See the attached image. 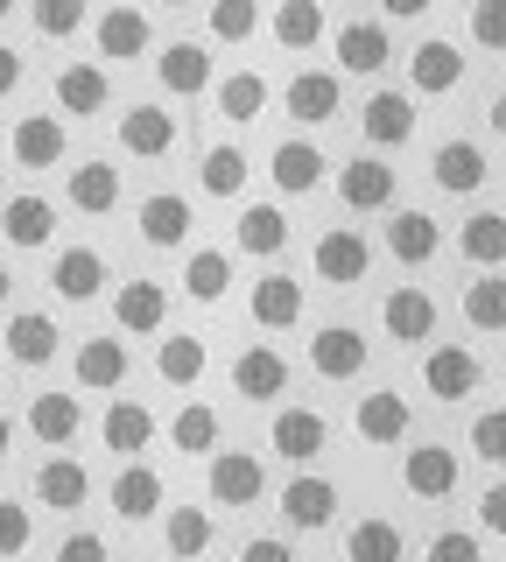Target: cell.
I'll list each match as a JSON object with an SVG mask.
<instances>
[{"instance_id": "1", "label": "cell", "mask_w": 506, "mask_h": 562, "mask_svg": "<svg viewBox=\"0 0 506 562\" xmlns=\"http://www.w3.org/2000/svg\"><path fill=\"white\" fill-rule=\"evenodd\" d=\"M485 386V359L471 345H429L423 351V394L443 401V408H458V401H471Z\"/></svg>"}, {"instance_id": "2", "label": "cell", "mask_w": 506, "mask_h": 562, "mask_svg": "<svg viewBox=\"0 0 506 562\" xmlns=\"http://www.w3.org/2000/svg\"><path fill=\"white\" fill-rule=\"evenodd\" d=\"M310 274L330 281V289H352V281L373 274V246H366L359 225H330V233H317V246H310Z\"/></svg>"}, {"instance_id": "3", "label": "cell", "mask_w": 506, "mask_h": 562, "mask_svg": "<svg viewBox=\"0 0 506 562\" xmlns=\"http://www.w3.org/2000/svg\"><path fill=\"white\" fill-rule=\"evenodd\" d=\"M394 190H401V176L380 162V155H366V148L338 169V204L352 211V218H373V211H387Z\"/></svg>"}, {"instance_id": "4", "label": "cell", "mask_w": 506, "mask_h": 562, "mask_svg": "<svg viewBox=\"0 0 506 562\" xmlns=\"http://www.w3.org/2000/svg\"><path fill=\"white\" fill-rule=\"evenodd\" d=\"M282 113L295 120V127H330V120L345 113L338 70H295V78L282 85Z\"/></svg>"}, {"instance_id": "5", "label": "cell", "mask_w": 506, "mask_h": 562, "mask_svg": "<svg viewBox=\"0 0 506 562\" xmlns=\"http://www.w3.org/2000/svg\"><path fill=\"white\" fill-rule=\"evenodd\" d=\"M268 450L282 457V464L310 471V464L330 450V422H324L317 408H282V415H274V429H268Z\"/></svg>"}, {"instance_id": "6", "label": "cell", "mask_w": 506, "mask_h": 562, "mask_svg": "<svg viewBox=\"0 0 506 562\" xmlns=\"http://www.w3.org/2000/svg\"><path fill=\"white\" fill-rule=\"evenodd\" d=\"M92 43H99V57H113V64H142V57H162L155 49V22L142 8H106L92 22Z\"/></svg>"}, {"instance_id": "7", "label": "cell", "mask_w": 506, "mask_h": 562, "mask_svg": "<svg viewBox=\"0 0 506 562\" xmlns=\"http://www.w3.org/2000/svg\"><path fill=\"white\" fill-rule=\"evenodd\" d=\"M120 148L134 155V162H162L169 148H177V113L155 99H134L127 113H120Z\"/></svg>"}, {"instance_id": "8", "label": "cell", "mask_w": 506, "mask_h": 562, "mask_svg": "<svg viewBox=\"0 0 506 562\" xmlns=\"http://www.w3.org/2000/svg\"><path fill=\"white\" fill-rule=\"evenodd\" d=\"M204 492H212L218 506H254L260 492H268V464H260L254 450H218L212 464H204Z\"/></svg>"}, {"instance_id": "9", "label": "cell", "mask_w": 506, "mask_h": 562, "mask_svg": "<svg viewBox=\"0 0 506 562\" xmlns=\"http://www.w3.org/2000/svg\"><path fill=\"white\" fill-rule=\"evenodd\" d=\"M464 64H471V57H464L458 43L423 35V43L408 49V85H415L423 99H443V92H458V85H464Z\"/></svg>"}, {"instance_id": "10", "label": "cell", "mask_w": 506, "mask_h": 562, "mask_svg": "<svg viewBox=\"0 0 506 562\" xmlns=\"http://www.w3.org/2000/svg\"><path fill=\"white\" fill-rule=\"evenodd\" d=\"M401 485L415 492V499H450V492L464 485V464L450 443H415L408 457H401Z\"/></svg>"}, {"instance_id": "11", "label": "cell", "mask_w": 506, "mask_h": 562, "mask_svg": "<svg viewBox=\"0 0 506 562\" xmlns=\"http://www.w3.org/2000/svg\"><path fill=\"white\" fill-rule=\"evenodd\" d=\"M330 49H338V70H352V78H380V70L394 64V43H387V22H338L330 35Z\"/></svg>"}, {"instance_id": "12", "label": "cell", "mask_w": 506, "mask_h": 562, "mask_svg": "<svg viewBox=\"0 0 506 562\" xmlns=\"http://www.w3.org/2000/svg\"><path fill=\"white\" fill-rule=\"evenodd\" d=\"M310 373L330 380V386L359 380V373H366V330H352V324H324L317 338H310Z\"/></svg>"}, {"instance_id": "13", "label": "cell", "mask_w": 506, "mask_h": 562, "mask_svg": "<svg viewBox=\"0 0 506 562\" xmlns=\"http://www.w3.org/2000/svg\"><path fill=\"white\" fill-rule=\"evenodd\" d=\"M113 324H120V338H155V330L169 324V289L148 281V274H134L127 289L113 295Z\"/></svg>"}, {"instance_id": "14", "label": "cell", "mask_w": 506, "mask_h": 562, "mask_svg": "<svg viewBox=\"0 0 506 562\" xmlns=\"http://www.w3.org/2000/svg\"><path fill=\"white\" fill-rule=\"evenodd\" d=\"M8 148H14V162H22V169H57L64 155H71V134H64L57 113H22V120H14V134H8Z\"/></svg>"}, {"instance_id": "15", "label": "cell", "mask_w": 506, "mask_h": 562, "mask_svg": "<svg viewBox=\"0 0 506 562\" xmlns=\"http://www.w3.org/2000/svg\"><path fill=\"white\" fill-rule=\"evenodd\" d=\"M352 429L366 436V443H408V429H415L408 394H394V386H373V394H359Z\"/></svg>"}, {"instance_id": "16", "label": "cell", "mask_w": 506, "mask_h": 562, "mask_svg": "<svg viewBox=\"0 0 506 562\" xmlns=\"http://www.w3.org/2000/svg\"><path fill=\"white\" fill-rule=\"evenodd\" d=\"M282 520L303 527V535H317V527L338 520V485L317 479V471H295V479L282 485Z\"/></svg>"}, {"instance_id": "17", "label": "cell", "mask_w": 506, "mask_h": 562, "mask_svg": "<svg viewBox=\"0 0 506 562\" xmlns=\"http://www.w3.org/2000/svg\"><path fill=\"white\" fill-rule=\"evenodd\" d=\"M155 85H162L169 99L212 92V49H204V43H162V57H155Z\"/></svg>"}, {"instance_id": "18", "label": "cell", "mask_w": 506, "mask_h": 562, "mask_svg": "<svg viewBox=\"0 0 506 562\" xmlns=\"http://www.w3.org/2000/svg\"><path fill=\"white\" fill-rule=\"evenodd\" d=\"M429 176L443 198H471V190H485V176H493V162H485L479 140H443V148L429 155Z\"/></svg>"}, {"instance_id": "19", "label": "cell", "mask_w": 506, "mask_h": 562, "mask_svg": "<svg viewBox=\"0 0 506 562\" xmlns=\"http://www.w3.org/2000/svg\"><path fill=\"white\" fill-rule=\"evenodd\" d=\"M233 394L239 401H282L289 394V359L274 345H247L233 359Z\"/></svg>"}, {"instance_id": "20", "label": "cell", "mask_w": 506, "mask_h": 562, "mask_svg": "<svg viewBox=\"0 0 506 562\" xmlns=\"http://www.w3.org/2000/svg\"><path fill=\"white\" fill-rule=\"evenodd\" d=\"M380 330H387L394 345H423L436 338V303H429V289H387V303H380Z\"/></svg>"}, {"instance_id": "21", "label": "cell", "mask_w": 506, "mask_h": 562, "mask_svg": "<svg viewBox=\"0 0 506 562\" xmlns=\"http://www.w3.org/2000/svg\"><path fill=\"white\" fill-rule=\"evenodd\" d=\"M324 148L317 140H274V155H268V176H274V190L282 198H310V190L324 183Z\"/></svg>"}, {"instance_id": "22", "label": "cell", "mask_w": 506, "mask_h": 562, "mask_svg": "<svg viewBox=\"0 0 506 562\" xmlns=\"http://www.w3.org/2000/svg\"><path fill=\"white\" fill-rule=\"evenodd\" d=\"M134 233H142L148 246H162V254L190 246V198H177V190H155V198H142V211H134Z\"/></svg>"}, {"instance_id": "23", "label": "cell", "mask_w": 506, "mask_h": 562, "mask_svg": "<svg viewBox=\"0 0 506 562\" xmlns=\"http://www.w3.org/2000/svg\"><path fill=\"white\" fill-rule=\"evenodd\" d=\"M155 429H162V422L148 415V401H113L106 422H99V443H106L113 457H127V464H142V450L155 443Z\"/></svg>"}, {"instance_id": "24", "label": "cell", "mask_w": 506, "mask_h": 562, "mask_svg": "<svg viewBox=\"0 0 506 562\" xmlns=\"http://www.w3.org/2000/svg\"><path fill=\"white\" fill-rule=\"evenodd\" d=\"M106 499H113V514H120V520L142 527V520L162 514L169 492H162V471H155V464H120V479L106 485Z\"/></svg>"}, {"instance_id": "25", "label": "cell", "mask_w": 506, "mask_h": 562, "mask_svg": "<svg viewBox=\"0 0 506 562\" xmlns=\"http://www.w3.org/2000/svg\"><path fill=\"white\" fill-rule=\"evenodd\" d=\"M49 289H57L64 303H92V295L106 289V260H99V246H64V254L49 260Z\"/></svg>"}, {"instance_id": "26", "label": "cell", "mask_w": 506, "mask_h": 562, "mask_svg": "<svg viewBox=\"0 0 506 562\" xmlns=\"http://www.w3.org/2000/svg\"><path fill=\"white\" fill-rule=\"evenodd\" d=\"M64 198H71L78 211H92V218H106V211H120V169L106 162V155H85V162L64 176Z\"/></svg>"}, {"instance_id": "27", "label": "cell", "mask_w": 506, "mask_h": 562, "mask_svg": "<svg viewBox=\"0 0 506 562\" xmlns=\"http://www.w3.org/2000/svg\"><path fill=\"white\" fill-rule=\"evenodd\" d=\"M71 366H78L85 394H113V386H127V373H134V359H127V345H120V338H85Z\"/></svg>"}, {"instance_id": "28", "label": "cell", "mask_w": 506, "mask_h": 562, "mask_svg": "<svg viewBox=\"0 0 506 562\" xmlns=\"http://www.w3.org/2000/svg\"><path fill=\"white\" fill-rule=\"evenodd\" d=\"M247 176H254V162H247V148H233V140H212V148L198 155V190L218 198V204H233L239 190H247Z\"/></svg>"}, {"instance_id": "29", "label": "cell", "mask_w": 506, "mask_h": 562, "mask_svg": "<svg viewBox=\"0 0 506 562\" xmlns=\"http://www.w3.org/2000/svg\"><path fill=\"white\" fill-rule=\"evenodd\" d=\"M254 324L260 330H295V324H303V281L282 274V268L260 274L254 281Z\"/></svg>"}, {"instance_id": "30", "label": "cell", "mask_w": 506, "mask_h": 562, "mask_svg": "<svg viewBox=\"0 0 506 562\" xmlns=\"http://www.w3.org/2000/svg\"><path fill=\"white\" fill-rule=\"evenodd\" d=\"M106 99H113V78L99 64H64L57 70V113L92 120V113H106Z\"/></svg>"}, {"instance_id": "31", "label": "cell", "mask_w": 506, "mask_h": 562, "mask_svg": "<svg viewBox=\"0 0 506 562\" xmlns=\"http://www.w3.org/2000/svg\"><path fill=\"white\" fill-rule=\"evenodd\" d=\"M436 246H443V225H436L429 211H394L387 218V254L401 260V268H429Z\"/></svg>"}, {"instance_id": "32", "label": "cell", "mask_w": 506, "mask_h": 562, "mask_svg": "<svg viewBox=\"0 0 506 562\" xmlns=\"http://www.w3.org/2000/svg\"><path fill=\"white\" fill-rule=\"evenodd\" d=\"M78 429H85V401L78 394H36L29 401V436L49 450H64V443H78Z\"/></svg>"}, {"instance_id": "33", "label": "cell", "mask_w": 506, "mask_h": 562, "mask_svg": "<svg viewBox=\"0 0 506 562\" xmlns=\"http://www.w3.org/2000/svg\"><path fill=\"white\" fill-rule=\"evenodd\" d=\"M359 127H366V140H373V148H401V140L415 134V99H408V92H366Z\"/></svg>"}, {"instance_id": "34", "label": "cell", "mask_w": 506, "mask_h": 562, "mask_svg": "<svg viewBox=\"0 0 506 562\" xmlns=\"http://www.w3.org/2000/svg\"><path fill=\"white\" fill-rule=\"evenodd\" d=\"M57 316H43V310H14L8 316V359L14 366H49L57 359Z\"/></svg>"}, {"instance_id": "35", "label": "cell", "mask_w": 506, "mask_h": 562, "mask_svg": "<svg viewBox=\"0 0 506 562\" xmlns=\"http://www.w3.org/2000/svg\"><path fill=\"white\" fill-rule=\"evenodd\" d=\"M204 366H212V345L198 338V330H162V345H155V373L169 386H198Z\"/></svg>"}, {"instance_id": "36", "label": "cell", "mask_w": 506, "mask_h": 562, "mask_svg": "<svg viewBox=\"0 0 506 562\" xmlns=\"http://www.w3.org/2000/svg\"><path fill=\"white\" fill-rule=\"evenodd\" d=\"M233 239H239V254H254V260H274L289 246V211L282 204H247L233 218Z\"/></svg>"}, {"instance_id": "37", "label": "cell", "mask_w": 506, "mask_h": 562, "mask_svg": "<svg viewBox=\"0 0 506 562\" xmlns=\"http://www.w3.org/2000/svg\"><path fill=\"white\" fill-rule=\"evenodd\" d=\"M458 254L471 260V268L499 274L506 268V211H471V218L458 225Z\"/></svg>"}, {"instance_id": "38", "label": "cell", "mask_w": 506, "mask_h": 562, "mask_svg": "<svg viewBox=\"0 0 506 562\" xmlns=\"http://www.w3.org/2000/svg\"><path fill=\"white\" fill-rule=\"evenodd\" d=\"M183 295H190V303H225V295H233V254H218V246H190V254H183Z\"/></svg>"}, {"instance_id": "39", "label": "cell", "mask_w": 506, "mask_h": 562, "mask_svg": "<svg viewBox=\"0 0 506 562\" xmlns=\"http://www.w3.org/2000/svg\"><path fill=\"white\" fill-rule=\"evenodd\" d=\"M345 562H408V535H401L387 514H366V520H352V535H345Z\"/></svg>"}, {"instance_id": "40", "label": "cell", "mask_w": 506, "mask_h": 562, "mask_svg": "<svg viewBox=\"0 0 506 562\" xmlns=\"http://www.w3.org/2000/svg\"><path fill=\"white\" fill-rule=\"evenodd\" d=\"M36 499L57 506V514H78V506L92 499V471H85L78 457H49V464L36 471Z\"/></svg>"}, {"instance_id": "41", "label": "cell", "mask_w": 506, "mask_h": 562, "mask_svg": "<svg viewBox=\"0 0 506 562\" xmlns=\"http://www.w3.org/2000/svg\"><path fill=\"white\" fill-rule=\"evenodd\" d=\"M49 233H57V204H49V198H36V190L8 198V246L36 254V246H49Z\"/></svg>"}, {"instance_id": "42", "label": "cell", "mask_w": 506, "mask_h": 562, "mask_svg": "<svg viewBox=\"0 0 506 562\" xmlns=\"http://www.w3.org/2000/svg\"><path fill=\"white\" fill-rule=\"evenodd\" d=\"M268 29H274V43H282V49H295V57H303V49H317L324 43V8H317V0H282V8H274L268 14Z\"/></svg>"}, {"instance_id": "43", "label": "cell", "mask_w": 506, "mask_h": 562, "mask_svg": "<svg viewBox=\"0 0 506 562\" xmlns=\"http://www.w3.org/2000/svg\"><path fill=\"white\" fill-rule=\"evenodd\" d=\"M268 78L260 70H233V78L218 85V120H233V127H254L260 113H268Z\"/></svg>"}, {"instance_id": "44", "label": "cell", "mask_w": 506, "mask_h": 562, "mask_svg": "<svg viewBox=\"0 0 506 562\" xmlns=\"http://www.w3.org/2000/svg\"><path fill=\"white\" fill-rule=\"evenodd\" d=\"M169 443L183 457H218V408H204V401H183L177 422H169Z\"/></svg>"}, {"instance_id": "45", "label": "cell", "mask_w": 506, "mask_h": 562, "mask_svg": "<svg viewBox=\"0 0 506 562\" xmlns=\"http://www.w3.org/2000/svg\"><path fill=\"white\" fill-rule=\"evenodd\" d=\"M464 324L471 330H506V274L464 281Z\"/></svg>"}, {"instance_id": "46", "label": "cell", "mask_w": 506, "mask_h": 562, "mask_svg": "<svg viewBox=\"0 0 506 562\" xmlns=\"http://www.w3.org/2000/svg\"><path fill=\"white\" fill-rule=\"evenodd\" d=\"M212 514H204V506H177V514H169V562H198L204 549H212Z\"/></svg>"}, {"instance_id": "47", "label": "cell", "mask_w": 506, "mask_h": 562, "mask_svg": "<svg viewBox=\"0 0 506 562\" xmlns=\"http://www.w3.org/2000/svg\"><path fill=\"white\" fill-rule=\"evenodd\" d=\"M204 29H212V43H247V35L268 29V14H260L254 0H218V8L204 14Z\"/></svg>"}, {"instance_id": "48", "label": "cell", "mask_w": 506, "mask_h": 562, "mask_svg": "<svg viewBox=\"0 0 506 562\" xmlns=\"http://www.w3.org/2000/svg\"><path fill=\"white\" fill-rule=\"evenodd\" d=\"M464 443L479 450V464H506V408H479L464 429Z\"/></svg>"}, {"instance_id": "49", "label": "cell", "mask_w": 506, "mask_h": 562, "mask_svg": "<svg viewBox=\"0 0 506 562\" xmlns=\"http://www.w3.org/2000/svg\"><path fill=\"white\" fill-rule=\"evenodd\" d=\"M29 29L49 35V43H64V35L85 29V8H78V0H36V8H29Z\"/></svg>"}, {"instance_id": "50", "label": "cell", "mask_w": 506, "mask_h": 562, "mask_svg": "<svg viewBox=\"0 0 506 562\" xmlns=\"http://www.w3.org/2000/svg\"><path fill=\"white\" fill-rule=\"evenodd\" d=\"M423 562H479V535L471 527H443V535H429Z\"/></svg>"}, {"instance_id": "51", "label": "cell", "mask_w": 506, "mask_h": 562, "mask_svg": "<svg viewBox=\"0 0 506 562\" xmlns=\"http://www.w3.org/2000/svg\"><path fill=\"white\" fill-rule=\"evenodd\" d=\"M471 43L506 49V0H479V8H471Z\"/></svg>"}, {"instance_id": "52", "label": "cell", "mask_w": 506, "mask_h": 562, "mask_svg": "<svg viewBox=\"0 0 506 562\" xmlns=\"http://www.w3.org/2000/svg\"><path fill=\"white\" fill-rule=\"evenodd\" d=\"M0 549H8V555L29 549V506L22 499H0Z\"/></svg>"}, {"instance_id": "53", "label": "cell", "mask_w": 506, "mask_h": 562, "mask_svg": "<svg viewBox=\"0 0 506 562\" xmlns=\"http://www.w3.org/2000/svg\"><path fill=\"white\" fill-rule=\"evenodd\" d=\"M479 535H499L506 541V479H493L479 492Z\"/></svg>"}, {"instance_id": "54", "label": "cell", "mask_w": 506, "mask_h": 562, "mask_svg": "<svg viewBox=\"0 0 506 562\" xmlns=\"http://www.w3.org/2000/svg\"><path fill=\"white\" fill-rule=\"evenodd\" d=\"M57 562H106V541H99L92 527H71V535L57 541Z\"/></svg>"}, {"instance_id": "55", "label": "cell", "mask_w": 506, "mask_h": 562, "mask_svg": "<svg viewBox=\"0 0 506 562\" xmlns=\"http://www.w3.org/2000/svg\"><path fill=\"white\" fill-rule=\"evenodd\" d=\"M239 562H295L289 541H274V535H254L247 549H239Z\"/></svg>"}, {"instance_id": "56", "label": "cell", "mask_w": 506, "mask_h": 562, "mask_svg": "<svg viewBox=\"0 0 506 562\" xmlns=\"http://www.w3.org/2000/svg\"><path fill=\"white\" fill-rule=\"evenodd\" d=\"M429 0H387V22H423Z\"/></svg>"}, {"instance_id": "57", "label": "cell", "mask_w": 506, "mask_h": 562, "mask_svg": "<svg viewBox=\"0 0 506 562\" xmlns=\"http://www.w3.org/2000/svg\"><path fill=\"white\" fill-rule=\"evenodd\" d=\"M0 85H8V92L22 85V57H14V49H0Z\"/></svg>"}, {"instance_id": "58", "label": "cell", "mask_w": 506, "mask_h": 562, "mask_svg": "<svg viewBox=\"0 0 506 562\" xmlns=\"http://www.w3.org/2000/svg\"><path fill=\"white\" fill-rule=\"evenodd\" d=\"M485 127H493V134H499V140H506V92H499V99H493V113H485Z\"/></svg>"}]
</instances>
